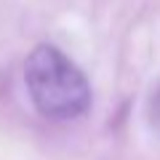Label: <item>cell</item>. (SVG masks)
I'll return each instance as SVG.
<instances>
[{
	"instance_id": "1",
	"label": "cell",
	"mask_w": 160,
	"mask_h": 160,
	"mask_svg": "<svg viewBox=\"0 0 160 160\" xmlns=\"http://www.w3.org/2000/svg\"><path fill=\"white\" fill-rule=\"evenodd\" d=\"M24 83L38 112L51 120L80 118L91 104L86 75L53 46H38L27 56Z\"/></svg>"
},
{
	"instance_id": "2",
	"label": "cell",
	"mask_w": 160,
	"mask_h": 160,
	"mask_svg": "<svg viewBox=\"0 0 160 160\" xmlns=\"http://www.w3.org/2000/svg\"><path fill=\"white\" fill-rule=\"evenodd\" d=\"M152 126L160 131V91L155 93V99H152Z\"/></svg>"
}]
</instances>
